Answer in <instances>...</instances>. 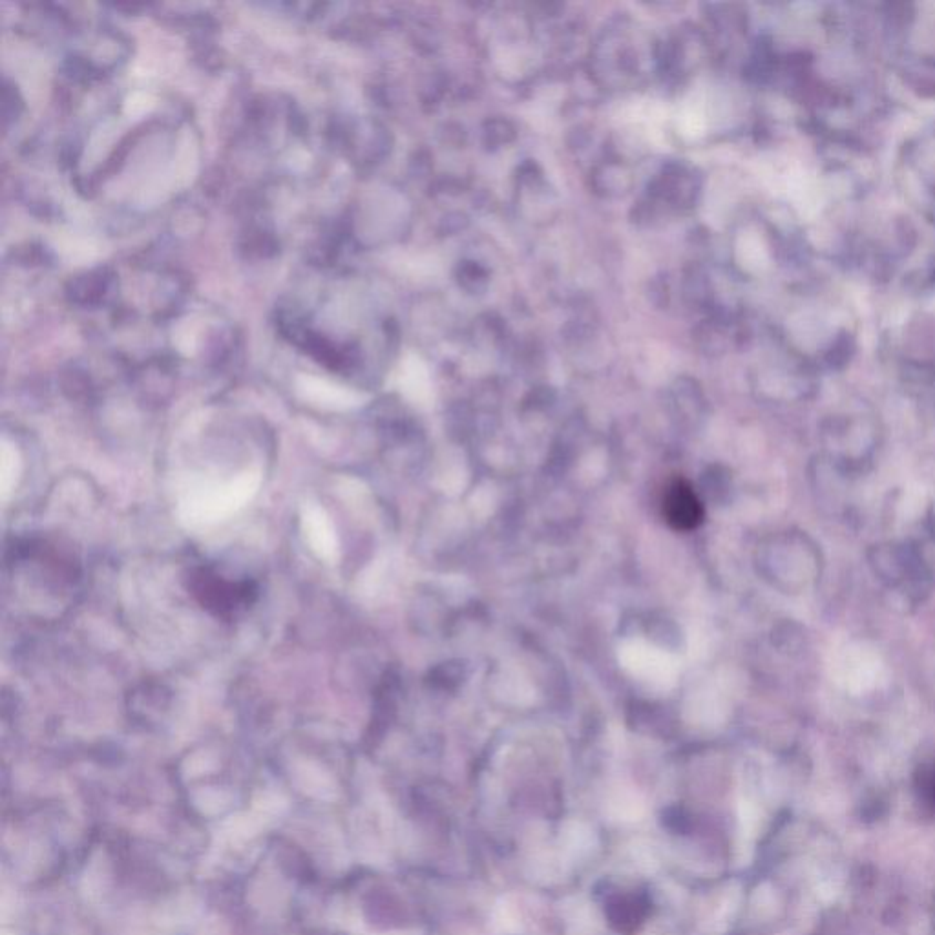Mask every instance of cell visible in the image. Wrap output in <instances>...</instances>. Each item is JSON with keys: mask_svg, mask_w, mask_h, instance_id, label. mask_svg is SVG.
<instances>
[{"mask_svg": "<svg viewBox=\"0 0 935 935\" xmlns=\"http://www.w3.org/2000/svg\"><path fill=\"white\" fill-rule=\"evenodd\" d=\"M192 590L205 609L221 618H232L253 603L254 587L251 583H232L209 568L192 574Z\"/></svg>", "mask_w": 935, "mask_h": 935, "instance_id": "6da1fadb", "label": "cell"}, {"mask_svg": "<svg viewBox=\"0 0 935 935\" xmlns=\"http://www.w3.org/2000/svg\"><path fill=\"white\" fill-rule=\"evenodd\" d=\"M663 517L674 530L689 532L704 521V506L687 481H674L663 497Z\"/></svg>", "mask_w": 935, "mask_h": 935, "instance_id": "7a4b0ae2", "label": "cell"}, {"mask_svg": "<svg viewBox=\"0 0 935 935\" xmlns=\"http://www.w3.org/2000/svg\"><path fill=\"white\" fill-rule=\"evenodd\" d=\"M561 842H563V848L567 853L581 855V853H587L592 848L594 835L587 826H583L579 822H570L563 830Z\"/></svg>", "mask_w": 935, "mask_h": 935, "instance_id": "3957f363", "label": "cell"}, {"mask_svg": "<svg viewBox=\"0 0 935 935\" xmlns=\"http://www.w3.org/2000/svg\"><path fill=\"white\" fill-rule=\"evenodd\" d=\"M612 820H621V822H634V820H640L641 815H643V806L636 799L632 800H616L614 804H610V809L607 811Z\"/></svg>", "mask_w": 935, "mask_h": 935, "instance_id": "277c9868", "label": "cell"}, {"mask_svg": "<svg viewBox=\"0 0 935 935\" xmlns=\"http://www.w3.org/2000/svg\"><path fill=\"white\" fill-rule=\"evenodd\" d=\"M494 917L495 926L499 928V932H505V934H514V932L519 930V925H517V915H515L514 910H512L508 904H499V908L495 910Z\"/></svg>", "mask_w": 935, "mask_h": 935, "instance_id": "5b68a950", "label": "cell"}, {"mask_svg": "<svg viewBox=\"0 0 935 935\" xmlns=\"http://www.w3.org/2000/svg\"><path fill=\"white\" fill-rule=\"evenodd\" d=\"M921 791L926 800L935 806V766L928 767L921 775Z\"/></svg>", "mask_w": 935, "mask_h": 935, "instance_id": "8992f818", "label": "cell"}]
</instances>
